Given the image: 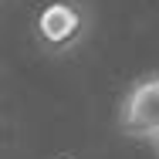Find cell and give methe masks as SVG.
<instances>
[{
    "label": "cell",
    "mask_w": 159,
    "mask_h": 159,
    "mask_svg": "<svg viewBox=\"0 0 159 159\" xmlns=\"http://www.w3.org/2000/svg\"><path fill=\"white\" fill-rule=\"evenodd\" d=\"M122 132L152 142L159 152V71L139 78L122 102Z\"/></svg>",
    "instance_id": "cell-1"
},
{
    "label": "cell",
    "mask_w": 159,
    "mask_h": 159,
    "mask_svg": "<svg viewBox=\"0 0 159 159\" xmlns=\"http://www.w3.org/2000/svg\"><path fill=\"white\" fill-rule=\"evenodd\" d=\"M37 31H41V41H44L48 48L61 51V48H68V44L78 41V34H81V14H78L75 3L58 0V3H51V7L41 10Z\"/></svg>",
    "instance_id": "cell-2"
}]
</instances>
